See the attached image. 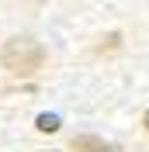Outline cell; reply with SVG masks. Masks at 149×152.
<instances>
[{"label": "cell", "mask_w": 149, "mask_h": 152, "mask_svg": "<svg viewBox=\"0 0 149 152\" xmlns=\"http://www.w3.org/2000/svg\"><path fill=\"white\" fill-rule=\"evenodd\" d=\"M69 152H114V145L97 138V135H76L69 142Z\"/></svg>", "instance_id": "7a4b0ae2"}, {"label": "cell", "mask_w": 149, "mask_h": 152, "mask_svg": "<svg viewBox=\"0 0 149 152\" xmlns=\"http://www.w3.org/2000/svg\"><path fill=\"white\" fill-rule=\"evenodd\" d=\"M142 128H146V132H149V111L142 114Z\"/></svg>", "instance_id": "5b68a950"}, {"label": "cell", "mask_w": 149, "mask_h": 152, "mask_svg": "<svg viewBox=\"0 0 149 152\" xmlns=\"http://www.w3.org/2000/svg\"><path fill=\"white\" fill-rule=\"evenodd\" d=\"M35 128H38V132H59V118H56V114H38Z\"/></svg>", "instance_id": "3957f363"}, {"label": "cell", "mask_w": 149, "mask_h": 152, "mask_svg": "<svg viewBox=\"0 0 149 152\" xmlns=\"http://www.w3.org/2000/svg\"><path fill=\"white\" fill-rule=\"evenodd\" d=\"M42 62H45V48L31 38H10L0 48V66L14 76H35L42 69Z\"/></svg>", "instance_id": "6da1fadb"}, {"label": "cell", "mask_w": 149, "mask_h": 152, "mask_svg": "<svg viewBox=\"0 0 149 152\" xmlns=\"http://www.w3.org/2000/svg\"><path fill=\"white\" fill-rule=\"evenodd\" d=\"M118 42H121V35H118V31H114V35H108V38H101V52H104V48H114Z\"/></svg>", "instance_id": "277c9868"}]
</instances>
